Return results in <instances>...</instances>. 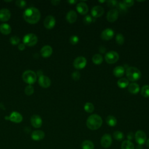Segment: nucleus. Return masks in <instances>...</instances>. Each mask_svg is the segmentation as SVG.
Masks as SVG:
<instances>
[{
  "instance_id": "nucleus-17",
  "label": "nucleus",
  "mask_w": 149,
  "mask_h": 149,
  "mask_svg": "<svg viewBox=\"0 0 149 149\" xmlns=\"http://www.w3.org/2000/svg\"><path fill=\"white\" fill-rule=\"evenodd\" d=\"M45 137V133L43 131L40 130H34L31 133V137L34 141H40L42 140Z\"/></svg>"
},
{
  "instance_id": "nucleus-19",
  "label": "nucleus",
  "mask_w": 149,
  "mask_h": 149,
  "mask_svg": "<svg viewBox=\"0 0 149 149\" xmlns=\"http://www.w3.org/2000/svg\"><path fill=\"white\" fill-rule=\"evenodd\" d=\"M76 8L77 12L81 15H86L88 11V8L87 5L83 2H81L77 3Z\"/></svg>"
},
{
  "instance_id": "nucleus-35",
  "label": "nucleus",
  "mask_w": 149,
  "mask_h": 149,
  "mask_svg": "<svg viewBox=\"0 0 149 149\" xmlns=\"http://www.w3.org/2000/svg\"><path fill=\"white\" fill-rule=\"evenodd\" d=\"M34 87L31 85H28L25 87L24 93L27 95H32L34 93Z\"/></svg>"
},
{
  "instance_id": "nucleus-21",
  "label": "nucleus",
  "mask_w": 149,
  "mask_h": 149,
  "mask_svg": "<svg viewBox=\"0 0 149 149\" xmlns=\"http://www.w3.org/2000/svg\"><path fill=\"white\" fill-rule=\"evenodd\" d=\"M77 13L74 10H70L69 11L66 16V19L69 23H73L77 20Z\"/></svg>"
},
{
  "instance_id": "nucleus-2",
  "label": "nucleus",
  "mask_w": 149,
  "mask_h": 149,
  "mask_svg": "<svg viewBox=\"0 0 149 149\" xmlns=\"http://www.w3.org/2000/svg\"><path fill=\"white\" fill-rule=\"evenodd\" d=\"M102 124L101 117L97 114H92L88 116L86 121L87 127L92 130L98 129Z\"/></svg>"
},
{
  "instance_id": "nucleus-37",
  "label": "nucleus",
  "mask_w": 149,
  "mask_h": 149,
  "mask_svg": "<svg viewBox=\"0 0 149 149\" xmlns=\"http://www.w3.org/2000/svg\"><path fill=\"white\" fill-rule=\"evenodd\" d=\"M10 42L13 45H17L20 42V38L19 37H17L16 36H12L10 38Z\"/></svg>"
},
{
  "instance_id": "nucleus-3",
  "label": "nucleus",
  "mask_w": 149,
  "mask_h": 149,
  "mask_svg": "<svg viewBox=\"0 0 149 149\" xmlns=\"http://www.w3.org/2000/svg\"><path fill=\"white\" fill-rule=\"evenodd\" d=\"M126 74L127 79L131 81H135L139 80L141 77V73L136 67H129L126 70Z\"/></svg>"
},
{
  "instance_id": "nucleus-10",
  "label": "nucleus",
  "mask_w": 149,
  "mask_h": 149,
  "mask_svg": "<svg viewBox=\"0 0 149 149\" xmlns=\"http://www.w3.org/2000/svg\"><path fill=\"white\" fill-rule=\"evenodd\" d=\"M112 143V139L109 134H104L101 139V145L103 148H109Z\"/></svg>"
},
{
  "instance_id": "nucleus-27",
  "label": "nucleus",
  "mask_w": 149,
  "mask_h": 149,
  "mask_svg": "<svg viewBox=\"0 0 149 149\" xmlns=\"http://www.w3.org/2000/svg\"><path fill=\"white\" fill-rule=\"evenodd\" d=\"M121 149H134V146L131 141L124 140L122 143Z\"/></svg>"
},
{
  "instance_id": "nucleus-5",
  "label": "nucleus",
  "mask_w": 149,
  "mask_h": 149,
  "mask_svg": "<svg viewBox=\"0 0 149 149\" xmlns=\"http://www.w3.org/2000/svg\"><path fill=\"white\" fill-rule=\"evenodd\" d=\"M23 41L24 45L31 47L37 44L38 41V38L34 34L29 33L24 36Z\"/></svg>"
},
{
  "instance_id": "nucleus-48",
  "label": "nucleus",
  "mask_w": 149,
  "mask_h": 149,
  "mask_svg": "<svg viewBox=\"0 0 149 149\" xmlns=\"http://www.w3.org/2000/svg\"><path fill=\"white\" fill-rule=\"evenodd\" d=\"M39 76V77L40 76H42V72L41 71V70H39V71H38L37 72V76Z\"/></svg>"
},
{
  "instance_id": "nucleus-23",
  "label": "nucleus",
  "mask_w": 149,
  "mask_h": 149,
  "mask_svg": "<svg viewBox=\"0 0 149 149\" xmlns=\"http://www.w3.org/2000/svg\"><path fill=\"white\" fill-rule=\"evenodd\" d=\"M12 31L11 27L7 23H2L0 25V31L1 33L5 35H7L10 33Z\"/></svg>"
},
{
  "instance_id": "nucleus-47",
  "label": "nucleus",
  "mask_w": 149,
  "mask_h": 149,
  "mask_svg": "<svg viewBox=\"0 0 149 149\" xmlns=\"http://www.w3.org/2000/svg\"><path fill=\"white\" fill-rule=\"evenodd\" d=\"M68 3H69L70 4H74V3H76V2H77V1H76V0H69V1H67Z\"/></svg>"
},
{
  "instance_id": "nucleus-46",
  "label": "nucleus",
  "mask_w": 149,
  "mask_h": 149,
  "mask_svg": "<svg viewBox=\"0 0 149 149\" xmlns=\"http://www.w3.org/2000/svg\"><path fill=\"white\" fill-rule=\"evenodd\" d=\"M99 50H100V52H101L102 53H104L106 51V48L104 46H101L99 48Z\"/></svg>"
},
{
  "instance_id": "nucleus-11",
  "label": "nucleus",
  "mask_w": 149,
  "mask_h": 149,
  "mask_svg": "<svg viewBox=\"0 0 149 149\" xmlns=\"http://www.w3.org/2000/svg\"><path fill=\"white\" fill-rule=\"evenodd\" d=\"M55 19L53 16H47L44 20V25L45 28L48 29H52L55 25Z\"/></svg>"
},
{
  "instance_id": "nucleus-30",
  "label": "nucleus",
  "mask_w": 149,
  "mask_h": 149,
  "mask_svg": "<svg viewBox=\"0 0 149 149\" xmlns=\"http://www.w3.org/2000/svg\"><path fill=\"white\" fill-rule=\"evenodd\" d=\"M117 10L118 12H120L122 13H125L127 12V8L126 6L124 4L123 1H119L118 2V4L116 5Z\"/></svg>"
},
{
  "instance_id": "nucleus-34",
  "label": "nucleus",
  "mask_w": 149,
  "mask_h": 149,
  "mask_svg": "<svg viewBox=\"0 0 149 149\" xmlns=\"http://www.w3.org/2000/svg\"><path fill=\"white\" fill-rule=\"evenodd\" d=\"M115 39H116V43L119 45H122L124 43V41H125L124 37L120 33H119L116 36V38Z\"/></svg>"
},
{
  "instance_id": "nucleus-7",
  "label": "nucleus",
  "mask_w": 149,
  "mask_h": 149,
  "mask_svg": "<svg viewBox=\"0 0 149 149\" xmlns=\"http://www.w3.org/2000/svg\"><path fill=\"white\" fill-rule=\"evenodd\" d=\"M134 139L136 142L139 145H143L146 143L147 141V136L144 132L139 130H137L134 134Z\"/></svg>"
},
{
  "instance_id": "nucleus-13",
  "label": "nucleus",
  "mask_w": 149,
  "mask_h": 149,
  "mask_svg": "<svg viewBox=\"0 0 149 149\" xmlns=\"http://www.w3.org/2000/svg\"><path fill=\"white\" fill-rule=\"evenodd\" d=\"M119 16V12L117 9H112L109 10L107 15V20L109 22H113L116 21Z\"/></svg>"
},
{
  "instance_id": "nucleus-42",
  "label": "nucleus",
  "mask_w": 149,
  "mask_h": 149,
  "mask_svg": "<svg viewBox=\"0 0 149 149\" xmlns=\"http://www.w3.org/2000/svg\"><path fill=\"white\" fill-rule=\"evenodd\" d=\"M123 2L126 6L127 8L133 6L134 4V1H132V0H125V1H123Z\"/></svg>"
},
{
  "instance_id": "nucleus-45",
  "label": "nucleus",
  "mask_w": 149,
  "mask_h": 149,
  "mask_svg": "<svg viewBox=\"0 0 149 149\" xmlns=\"http://www.w3.org/2000/svg\"><path fill=\"white\" fill-rule=\"evenodd\" d=\"M51 2L53 5H57L60 3V1L59 0H52L51 1Z\"/></svg>"
},
{
  "instance_id": "nucleus-24",
  "label": "nucleus",
  "mask_w": 149,
  "mask_h": 149,
  "mask_svg": "<svg viewBox=\"0 0 149 149\" xmlns=\"http://www.w3.org/2000/svg\"><path fill=\"white\" fill-rule=\"evenodd\" d=\"M125 73V68L122 66H118L113 70V74L117 77H122Z\"/></svg>"
},
{
  "instance_id": "nucleus-28",
  "label": "nucleus",
  "mask_w": 149,
  "mask_h": 149,
  "mask_svg": "<svg viewBox=\"0 0 149 149\" xmlns=\"http://www.w3.org/2000/svg\"><path fill=\"white\" fill-rule=\"evenodd\" d=\"M81 148L82 149H94V144L91 141L86 140L83 141L81 144Z\"/></svg>"
},
{
  "instance_id": "nucleus-33",
  "label": "nucleus",
  "mask_w": 149,
  "mask_h": 149,
  "mask_svg": "<svg viewBox=\"0 0 149 149\" xmlns=\"http://www.w3.org/2000/svg\"><path fill=\"white\" fill-rule=\"evenodd\" d=\"M84 109L86 112L88 113H91L94 111V107L93 104L91 102H86L84 106Z\"/></svg>"
},
{
  "instance_id": "nucleus-18",
  "label": "nucleus",
  "mask_w": 149,
  "mask_h": 149,
  "mask_svg": "<svg viewBox=\"0 0 149 149\" xmlns=\"http://www.w3.org/2000/svg\"><path fill=\"white\" fill-rule=\"evenodd\" d=\"M10 12L6 8H2L0 10V20L2 22H6L9 20L10 17Z\"/></svg>"
},
{
  "instance_id": "nucleus-4",
  "label": "nucleus",
  "mask_w": 149,
  "mask_h": 149,
  "mask_svg": "<svg viewBox=\"0 0 149 149\" xmlns=\"http://www.w3.org/2000/svg\"><path fill=\"white\" fill-rule=\"evenodd\" d=\"M37 76V74L34 72L27 70L23 72L22 74V79L25 83L29 85H31L36 81Z\"/></svg>"
},
{
  "instance_id": "nucleus-14",
  "label": "nucleus",
  "mask_w": 149,
  "mask_h": 149,
  "mask_svg": "<svg viewBox=\"0 0 149 149\" xmlns=\"http://www.w3.org/2000/svg\"><path fill=\"white\" fill-rule=\"evenodd\" d=\"M113 36H114L113 30L109 28H107L104 30L101 34V37L104 40H109L113 38Z\"/></svg>"
},
{
  "instance_id": "nucleus-31",
  "label": "nucleus",
  "mask_w": 149,
  "mask_h": 149,
  "mask_svg": "<svg viewBox=\"0 0 149 149\" xmlns=\"http://www.w3.org/2000/svg\"><path fill=\"white\" fill-rule=\"evenodd\" d=\"M141 94L145 98L149 97V85H144L141 88Z\"/></svg>"
},
{
  "instance_id": "nucleus-20",
  "label": "nucleus",
  "mask_w": 149,
  "mask_h": 149,
  "mask_svg": "<svg viewBox=\"0 0 149 149\" xmlns=\"http://www.w3.org/2000/svg\"><path fill=\"white\" fill-rule=\"evenodd\" d=\"M41 55L44 58H48L50 56L52 53V48L50 45H44L40 50Z\"/></svg>"
},
{
  "instance_id": "nucleus-41",
  "label": "nucleus",
  "mask_w": 149,
  "mask_h": 149,
  "mask_svg": "<svg viewBox=\"0 0 149 149\" xmlns=\"http://www.w3.org/2000/svg\"><path fill=\"white\" fill-rule=\"evenodd\" d=\"M118 2V1H117L116 0H109V1H107V5L108 6L112 8L114 6H116Z\"/></svg>"
},
{
  "instance_id": "nucleus-39",
  "label": "nucleus",
  "mask_w": 149,
  "mask_h": 149,
  "mask_svg": "<svg viewBox=\"0 0 149 149\" xmlns=\"http://www.w3.org/2000/svg\"><path fill=\"white\" fill-rule=\"evenodd\" d=\"M16 5L18 7L22 8H24L26 5V2L23 0H17L16 1Z\"/></svg>"
},
{
  "instance_id": "nucleus-32",
  "label": "nucleus",
  "mask_w": 149,
  "mask_h": 149,
  "mask_svg": "<svg viewBox=\"0 0 149 149\" xmlns=\"http://www.w3.org/2000/svg\"><path fill=\"white\" fill-rule=\"evenodd\" d=\"M113 137L115 140H116L118 141H121L124 138V134L122 132L116 130L113 132Z\"/></svg>"
},
{
  "instance_id": "nucleus-25",
  "label": "nucleus",
  "mask_w": 149,
  "mask_h": 149,
  "mask_svg": "<svg viewBox=\"0 0 149 149\" xmlns=\"http://www.w3.org/2000/svg\"><path fill=\"white\" fill-rule=\"evenodd\" d=\"M129 84L128 79L126 78H121L119 79L117 81V85L120 88H125L127 87Z\"/></svg>"
},
{
  "instance_id": "nucleus-8",
  "label": "nucleus",
  "mask_w": 149,
  "mask_h": 149,
  "mask_svg": "<svg viewBox=\"0 0 149 149\" xmlns=\"http://www.w3.org/2000/svg\"><path fill=\"white\" fill-rule=\"evenodd\" d=\"M73 64L75 69H81L86 66L87 64V60L84 56H78L75 58Z\"/></svg>"
},
{
  "instance_id": "nucleus-36",
  "label": "nucleus",
  "mask_w": 149,
  "mask_h": 149,
  "mask_svg": "<svg viewBox=\"0 0 149 149\" xmlns=\"http://www.w3.org/2000/svg\"><path fill=\"white\" fill-rule=\"evenodd\" d=\"M94 21V19L90 15H86L83 19V22L85 24H90Z\"/></svg>"
},
{
  "instance_id": "nucleus-1",
  "label": "nucleus",
  "mask_w": 149,
  "mask_h": 149,
  "mask_svg": "<svg viewBox=\"0 0 149 149\" xmlns=\"http://www.w3.org/2000/svg\"><path fill=\"white\" fill-rule=\"evenodd\" d=\"M41 17L40 12L35 7H30L27 8L23 13L24 19L30 24L37 23Z\"/></svg>"
},
{
  "instance_id": "nucleus-43",
  "label": "nucleus",
  "mask_w": 149,
  "mask_h": 149,
  "mask_svg": "<svg viewBox=\"0 0 149 149\" xmlns=\"http://www.w3.org/2000/svg\"><path fill=\"white\" fill-rule=\"evenodd\" d=\"M127 139V140H132L134 137V134L133 132H129L127 134V136H126Z\"/></svg>"
},
{
  "instance_id": "nucleus-50",
  "label": "nucleus",
  "mask_w": 149,
  "mask_h": 149,
  "mask_svg": "<svg viewBox=\"0 0 149 149\" xmlns=\"http://www.w3.org/2000/svg\"><path fill=\"white\" fill-rule=\"evenodd\" d=\"M146 143V146H147L148 147H149V139H148L147 140Z\"/></svg>"
},
{
  "instance_id": "nucleus-22",
  "label": "nucleus",
  "mask_w": 149,
  "mask_h": 149,
  "mask_svg": "<svg viewBox=\"0 0 149 149\" xmlns=\"http://www.w3.org/2000/svg\"><path fill=\"white\" fill-rule=\"evenodd\" d=\"M128 91L131 94H136L140 91V87L137 83H132L128 86Z\"/></svg>"
},
{
  "instance_id": "nucleus-38",
  "label": "nucleus",
  "mask_w": 149,
  "mask_h": 149,
  "mask_svg": "<svg viewBox=\"0 0 149 149\" xmlns=\"http://www.w3.org/2000/svg\"><path fill=\"white\" fill-rule=\"evenodd\" d=\"M79 38L78 36H75V35L71 36V37H70V39H69L70 42L72 44H73V45H75V44H77L78 42H79Z\"/></svg>"
},
{
  "instance_id": "nucleus-15",
  "label": "nucleus",
  "mask_w": 149,
  "mask_h": 149,
  "mask_svg": "<svg viewBox=\"0 0 149 149\" xmlns=\"http://www.w3.org/2000/svg\"><path fill=\"white\" fill-rule=\"evenodd\" d=\"M104 12V8L100 5H97L94 6L91 10V14L92 16L95 18L101 16L103 15Z\"/></svg>"
},
{
  "instance_id": "nucleus-26",
  "label": "nucleus",
  "mask_w": 149,
  "mask_h": 149,
  "mask_svg": "<svg viewBox=\"0 0 149 149\" xmlns=\"http://www.w3.org/2000/svg\"><path fill=\"white\" fill-rule=\"evenodd\" d=\"M106 122L108 126L113 127L116 126L117 123V120L114 116L109 115L106 118Z\"/></svg>"
},
{
  "instance_id": "nucleus-9",
  "label": "nucleus",
  "mask_w": 149,
  "mask_h": 149,
  "mask_svg": "<svg viewBox=\"0 0 149 149\" xmlns=\"http://www.w3.org/2000/svg\"><path fill=\"white\" fill-rule=\"evenodd\" d=\"M5 119L9 120L12 122L19 123L22 121L23 116L20 113L16 111H13L9 116H6L5 117Z\"/></svg>"
},
{
  "instance_id": "nucleus-12",
  "label": "nucleus",
  "mask_w": 149,
  "mask_h": 149,
  "mask_svg": "<svg viewBox=\"0 0 149 149\" xmlns=\"http://www.w3.org/2000/svg\"><path fill=\"white\" fill-rule=\"evenodd\" d=\"M31 125L35 128H39L42 126V120L41 118L38 115H33L30 119Z\"/></svg>"
},
{
  "instance_id": "nucleus-49",
  "label": "nucleus",
  "mask_w": 149,
  "mask_h": 149,
  "mask_svg": "<svg viewBox=\"0 0 149 149\" xmlns=\"http://www.w3.org/2000/svg\"><path fill=\"white\" fill-rule=\"evenodd\" d=\"M136 149H143V147L141 145H139L138 144L136 147Z\"/></svg>"
},
{
  "instance_id": "nucleus-40",
  "label": "nucleus",
  "mask_w": 149,
  "mask_h": 149,
  "mask_svg": "<svg viewBox=\"0 0 149 149\" xmlns=\"http://www.w3.org/2000/svg\"><path fill=\"white\" fill-rule=\"evenodd\" d=\"M72 77L74 80H78L80 77V73L78 71H75L72 73Z\"/></svg>"
},
{
  "instance_id": "nucleus-16",
  "label": "nucleus",
  "mask_w": 149,
  "mask_h": 149,
  "mask_svg": "<svg viewBox=\"0 0 149 149\" xmlns=\"http://www.w3.org/2000/svg\"><path fill=\"white\" fill-rule=\"evenodd\" d=\"M38 83L40 86L43 88H48L51 85V80L50 79L44 75H42L39 77Z\"/></svg>"
},
{
  "instance_id": "nucleus-6",
  "label": "nucleus",
  "mask_w": 149,
  "mask_h": 149,
  "mask_svg": "<svg viewBox=\"0 0 149 149\" xmlns=\"http://www.w3.org/2000/svg\"><path fill=\"white\" fill-rule=\"evenodd\" d=\"M119 58V54L114 51H110L108 52L105 56V59L106 62L109 64L116 63Z\"/></svg>"
},
{
  "instance_id": "nucleus-51",
  "label": "nucleus",
  "mask_w": 149,
  "mask_h": 149,
  "mask_svg": "<svg viewBox=\"0 0 149 149\" xmlns=\"http://www.w3.org/2000/svg\"><path fill=\"white\" fill-rule=\"evenodd\" d=\"M98 2H105V0H104V1H98Z\"/></svg>"
},
{
  "instance_id": "nucleus-44",
  "label": "nucleus",
  "mask_w": 149,
  "mask_h": 149,
  "mask_svg": "<svg viewBox=\"0 0 149 149\" xmlns=\"http://www.w3.org/2000/svg\"><path fill=\"white\" fill-rule=\"evenodd\" d=\"M18 49H20V51H23V49H25V45L23 43H20L18 45Z\"/></svg>"
},
{
  "instance_id": "nucleus-29",
  "label": "nucleus",
  "mask_w": 149,
  "mask_h": 149,
  "mask_svg": "<svg viewBox=\"0 0 149 149\" xmlns=\"http://www.w3.org/2000/svg\"><path fill=\"white\" fill-rule=\"evenodd\" d=\"M92 61H93V62L94 64H95V65H100V64H101V63L102 62V61H103L102 56L101 54H94V55L93 56Z\"/></svg>"
}]
</instances>
